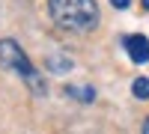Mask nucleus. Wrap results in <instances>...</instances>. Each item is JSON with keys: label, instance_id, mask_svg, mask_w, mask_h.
<instances>
[{"label": "nucleus", "instance_id": "nucleus-1", "mask_svg": "<svg viewBox=\"0 0 149 134\" xmlns=\"http://www.w3.org/2000/svg\"><path fill=\"white\" fill-rule=\"evenodd\" d=\"M48 12H51L54 24L74 33H90L98 24L95 0H48Z\"/></svg>", "mask_w": 149, "mask_h": 134}, {"label": "nucleus", "instance_id": "nucleus-2", "mask_svg": "<svg viewBox=\"0 0 149 134\" xmlns=\"http://www.w3.org/2000/svg\"><path fill=\"white\" fill-rule=\"evenodd\" d=\"M0 69L18 75L36 95H45V78L36 72V66L27 60V54L21 51V45L15 39H0Z\"/></svg>", "mask_w": 149, "mask_h": 134}, {"label": "nucleus", "instance_id": "nucleus-3", "mask_svg": "<svg viewBox=\"0 0 149 134\" xmlns=\"http://www.w3.org/2000/svg\"><path fill=\"white\" fill-rule=\"evenodd\" d=\"M125 51L131 57V63H149V39L146 36H125Z\"/></svg>", "mask_w": 149, "mask_h": 134}, {"label": "nucleus", "instance_id": "nucleus-4", "mask_svg": "<svg viewBox=\"0 0 149 134\" xmlns=\"http://www.w3.org/2000/svg\"><path fill=\"white\" fill-rule=\"evenodd\" d=\"M72 57L66 54H51L48 57V72H54V75H66V72H72Z\"/></svg>", "mask_w": 149, "mask_h": 134}, {"label": "nucleus", "instance_id": "nucleus-5", "mask_svg": "<svg viewBox=\"0 0 149 134\" xmlns=\"http://www.w3.org/2000/svg\"><path fill=\"white\" fill-rule=\"evenodd\" d=\"M66 95H72L74 101H84V104L95 101V90H93V87H74V83H69V87H66Z\"/></svg>", "mask_w": 149, "mask_h": 134}, {"label": "nucleus", "instance_id": "nucleus-6", "mask_svg": "<svg viewBox=\"0 0 149 134\" xmlns=\"http://www.w3.org/2000/svg\"><path fill=\"white\" fill-rule=\"evenodd\" d=\"M131 92L137 95L140 101H146L149 99V78H134L131 81Z\"/></svg>", "mask_w": 149, "mask_h": 134}, {"label": "nucleus", "instance_id": "nucleus-7", "mask_svg": "<svg viewBox=\"0 0 149 134\" xmlns=\"http://www.w3.org/2000/svg\"><path fill=\"white\" fill-rule=\"evenodd\" d=\"M128 3H131V0H110L113 9H128Z\"/></svg>", "mask_w": 149, "mask_h": 134}, {"label": "nucleus", "instance_id": "nucleus-8", "mask_svg": "<svg viewBox=\"0 0 149 134\" xmlns=\"http://www.w3.org/2000/svg\"><path fill=\"white\" fill-rule=\"evenodd\" d=\"M143 134H149V116H146V122H143V128H140Z\"/></svg>", "mask_w": 149, "mask_h": 134}, {"label": "nucleus", "instance_id": "nucleus-9", "mask_svg": "<svg viewBox=\"0 0 149 134\" xmlns=\"http://www.w3.org/2000/svg\"><path fill=\"white\" fill-rule=\"evenodd\" d=\"M140 3H143V9H149V0H140Z\"/></svg>", "mask_w": 149, "mask_h": 134}]
</instances>
